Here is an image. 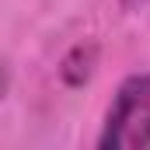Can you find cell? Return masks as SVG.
<instances>
[{"mask_svg":"<svg viewBox=\"0 0 150 150\" xmlns=\"http://www.w3.org/2000/svg\"><path fill=\"white\" fill-rule=\"evenodd\" d=\"M119 4H122V11H136V7H143L147 0H119Z\"/></svg>","mask_w":150,"mask_h":150,"instance_id":"277c9868","label":"cell"},{"mask_svg":"<svg viewBox=\"0 0 150 150\" xmlns=\"http://www.w3.org/2000/svg\"><path fill=\"white\" fill-rule=\"evenodd\" d=\"M7 84H11V77H7L4 67H0V101H4V94H7Z\"/></svg>","mask_w":150,"mask_h":150,"instance_id":"3957f363","label":"cell"},{"mask_svg":"<svg viewBox=\"0 0 150 150\" xmlns=\"http://www.w3.org/2000/svg\"><path fill=\"white\" fill-rule=\"evenodd\" d=\"M98 150H150V70L122 77L105 108Z\"/></svg>","mask_w":150,"mask_h":150,"instance_id":"6da1fadb","label":"cell"},{"mask_svg":"<svg viewBox=\"0 0 150 150\" xmlns=\"http://www.w3.org/2000/svg\"><path fill=\"white\" fill-rule=\"evenodd\" d=\"M98 42H91V38H84V42H77L70 45V52L59 59V80L67 84V87H84L94 70H98Z\"/></svg>","mask_w":150,"mask_h":150,"instance_id":"7a4b0ae2","label":"cell"}]
</instances>
